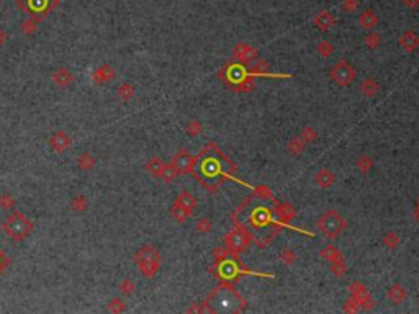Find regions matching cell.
I'll list each match as a JSON object with an SVG mask.
<instances>
[{"label":"cell","mask_w":419,"mask_h":314,"mask_svg":"<svg viewBox=\"0 0 419 314\" xmlns=\"http://www.w3.org/2000/svg\"><path fill=\"white\" fill-rule=\"evenodd\" d=\"M400 48L406 51V52H413L419 48V34L413 29H406V31L401 34L398 39Z\"/></svg>","instance_id":"10"},{"label":"cell","mask_w":419,"mask_h":314,"mask_svg":"<svg viewBox=\"0 0 419 314\" xmlns=\"http://www.w3.org/2000/svg\"><path fill=\"white\" fill-rule=\"evenodd\" d=\"M77 165L82 169V170H88V169H92L93 165H95V157L92 156L90 152H84V154H80L79 159H77Z\"/></svg>","instance_id":"25"},{"label":"cell","mask_w":419,"mask_h":314,"mask_svg":"<svg viewBox=\"0 0 419 314\" xmlns=\"http://www.w3.org/2000/svg\"><path fill=\"white\" fill-rule=\"evenodd\" d=\"M300 136H302L306 144H310V143H313V141L316 139V129L311 128V126L303 128V131H302V134H300Z\"/></svg>","instance_id":"32"},{"label":"cell","mask_w":419,"mask_h":314,"mask_svg":"<svg viewBox=\"0 0 419 314\" xmlns=\"http://www.w3.org/2000/svg\"><path fill=\"white\" fill-rule=\"evenodd\" d=\"M192 164H193V157H192V154L187 151H179L174 156L172 162H170V165H172L179 174H187V172L190 170Z\"/></svg>","instance_id":"8"},{"label":"cell","mask_w":419,"mask_h":314,"mask_svg":"<svg viewBox=\"0 0 419 314\" xmlns=\"http://www.w3.org/2000/svg\"><path fill=\"white\" fill-rule=\"evenodd\" d=\"M336 182V175L329 169H320L315 175V183L320 188H329Z\"/></svg>","instance_id":"15"},{"label":"cell","mask_w":419,"mask_h":314,"mask_svg":"<svg viewBox=\"0 0 419 314\" xmlns=\"http://www.w3.org/2000/svg\"><path fill=\"white\" fill-rule=\"evenodd\" d=\"M2 229L5 231V234H7L8 238L15 239V241H21V239H25L26 236H29V233L33 231V223L29 221L21 211H13V213H10L8 218L3 221Z\"/></svg>","instance_id":"2"},{"label":"cell","mask_w":419,"mask_h":314,"mask_svg":"<svg viewBox=\"0 0 419 314\" xmlns=\"http://www.w3.org/2000/svg\"><path fill=\"white\" fill-rule=\"evenodd\" d=\"M359 308H361V305L357 303V300L356 298H351L349 301H347V305L344 306V311L347 313H356Z\"/></svg>","instance_id":"44"},{"label":"cell","mask_w":419,"mask_h":314,"mask_svg":"<svg viewBox=\"0 0 419 314\" xmlns=\"http://www.w3.org/2000/svg\"><path fill=\"white\" fill-rule=\"evenodd\" d=\"M313 23H315V26L320 29V31H329V29L334 26L336 16L329 10H321L315 15Z\"/></svg>","instance_id":"11"},{"label":"cell","mask_w":419,"mask_h":314,"mask_svg":"<svg viewBox=\"0 0 419 314\" xmlns=\"http://www.w3.org/2000/svg\"><path fill=\"white\" fill-rule=\"evenodd\" d=\"M403 5L408 10H418L419 8V0H401Z\"/></svg>","instance_id":"45"},{"label":"cell","mask_w":419,"mask_h":314,"mask_svg":"<svg viewBox=\"0 0 419 314\" xmlns=\"http://www.w3.org/2000/svg\"><path fill=\"white\" fill-rule=\"evenodd\" d=\"M379 15L375 13L372 8H365L361 15H359V25H361L364 29H367V31H372L377 25H379Z\"/></svg>","instance_id":"12"},{"label":"cell","mask_w":419,"mask_h":314,"mask_svg":"<svg viewBox=\"0 0 419 314\" xmlns=\"http://www.w3.org/2000/svg\"><path fill=\"white\" fill-rule=\"evenodd\" d=\"M177 175H179V172H177V170L172 167V165L169 164V165H166V169H164V174H162L161 179H164L166 182H172Z\"/></svg>","instance_id":"38"},{"label":"cell","mask_w":419,"mask_h":314,"mask_svg":"<svg viewBox=\"0 0 419 314\" xmlns=\"http://www.w3.org/2000/svg\"><path fill=\"white\" fill-rule=\"evenodd\" d=\"M364 43L369 49H377L380 46V36L377 33H369L367 36L364 38Z\"/></svg>","instance_id":"31"},{"label":"cell","mask_w":419,"mask_h":314,"mask_svg":"<svg viewBox=\"0 0 419 314\" xmlns=\"http://www.w3.org/2000/svg\"><path fill=\"white\" fill-rule=\"evenodd\" d=\"M134 262H136V267L146 278H152L156 277L159 269H161V254H159L154 246L146 244L136 252Z\"/></svg>","instance_id":"1"},{"label":"cell","mask_w":419,"mask_h":314,"mask_svg":"<svg viewBox=\"0 0 419 314\" xmlns=\"http://www.w3.org/2000/svg\"><path fill=\"white\" fill-rule=\"evenodd\" d=\"M346 226H347V221L334 210H328L326 213H323L320 219H318V228H320L321 233L331 241L339 238V234L346 229Z\"/></svg>","instance_id":"3"},{"label":"cell","mask_w":419,"mask_h":314,"mask_svg":"<svg viewBox=\"0 0 419 314\" xmlns=\"http://www.w3.org/2000/svg\"><path fill=\"white\" fill-rule=\"evenodd\" d=\"M146 169H147V172H149L152 177H156V179H161L162 174H164V169H166V164H164V161H162L161 157L154 156V157H151L149 161H147Z\"/></svg>","instance_id":"17"},{"label":"cell","mask_w":419,"mask_h":314,"mask_svg":"<svg viewBox=\"0 0 419 314\" xmlns=\"http://www.w3.org/2000/svg\"><path fill=\"white\" fill-rule=\"evenodd\" d=\"M13 203H15V200L8 197V195H3V197H0V206L5 210H10V208H13Z\"/></svg>","instance_id":"43"},{"label":"cell","mask_w":419,"mask_h":314,"mask_svg":"<svg viewBox=\"0 0 419 314\" xmlns=\"http://www.w3.org/2000/svg\"><path fill=\"white\" fill-rule=\"evenodd\" d=\"M215 257L224 259V251H223V249H215Z\"/></svg>","instance_id":"47"},{"label":"cell","mask_w":419,"mask_h":314,"mask_svg":"<svg viewBox=\"0 0 419 314\" xmlns=\"http://www.w3.org/2000/svg\"><path fill=\"white\" fill-rule=\"evenodd\" d=\"M70 144H72V141H70L69 134L64 133V131H56L54 134L51 136V139H49L51 149L56 151V152H59V154L69 151V149H70Z\"/></svg>","instance_id":"9"},{"label":"cell","mask_w":419,"mask_h":314,"mask_svg":"<svg viewBox=\"0 0 419 314\" xmlns=\"http://www.w3.org/2000/svg\"><path fill=\"white\" fill-rule=\"evenodd\" d=\"M175 203H179L182 206H185V208L188 210H195V206H197V198H195V195H192L190 192H180L179 195H177V198H175Z\"/></svg>","instance_id":"21"},{"label":"cell","mask_w":419,"mask_h":314,"mask_svg":"<svg viewBox=\"0 0 419 314\" xmlns=\"http://www.w3.org/2000/svg\"><path fill=\"white\" fill-rule=\"evenodd\" d=\"M233 54L238 61H252V59L257 57V51L247 43H238L233 51Z\"/></svg>","instance_id":"13"},{"label":"cell","mask_w":419,"mask_h":314,"mask_svg":"<svg viewBox=\"0 0 419 314\" xmlns=\"http://www.w3.org/2000/svg\"><path fill=\"white\" fill-rule=\"evenodd\" d=\"M108 310L111 313H123V311L126 310V306H125V303H123L121 300L115 298V300H111L110 303H108Z\"/></svg>","instance_id":"35"},{"label":"cell","mask_w":419,"mask_h":314,"mask_svg":"<svg viewBox=\"0 0 419 314\" xmlns=\"http://www.w3.org/2000/svg\"><path fill=\"white\" fill-rule=\"evenodd\" d=\"M329 79L339 87H349L356 80V69L346 59H341L329 70Z\"/></svg>","instance_id":"4"},{"label":"cell","mask_w":419,"mask_h":314,"mask_svg":"<svg viewBox=\"0 0 419 314\" xmlns=\"http://www.w3.org/2000/svg\"><path fill=\"white\" fill-rule=\"evenodd\" d=\"M316 51H318V54H320V56H323L324 59H328L334 52V46L329 43V41H320V44L316 46Z\"/></svg>","instance_id":"29"},{"label":"cell","mask_w":419,"mask_h":314,"mask_svg":"<svg viewBox=\"0 0 419 314\" xmlns=\"http://www.w3.org/2000/svg\"><path fill=\"white\" fill-rule=\"evenodd\" d=\"M247 241H249V236L246 234L244 229H234L233 233L228 234L226 238V246L229 251L233 252H241L243 249L247 246Z\"/></svg>","instance_id":"7"},{"label":"cell","mask_w":419,"mask_h":314,"mask_svg":"<svg viewBox=\"0 0 419 314\" xmlns=\"http://www.w3.org/2000/svg\"><path fill=\"white\" fill-rule=\"evenodd\" d=\"M118 97H120L121 100H129V98H133L134 95V87H131L129 84H121L120 87H118Z\"/></svg>","instance_id":"30"},{"label":"cell","mask_w":419,"mask_h":314,"mask_svg":"<svg viewBox=\"0 0 419 314\" xmlns=\"http://www.w3.org/2000/svg\"><path fill=\"white\" fill-rule=\"evenodd\" d=\"M236 274V269H234V264L233 262H223L221 264V275L223 277H233Z\"/></svg>","instance_id":"39"},{"label":"cell","mask_w":419,"mask_h":314,"mask_svg":"<svg viewBox=\"0 0 419 314\" xmlns=\"http://www.w3.org/2000/svg\"><path fill=\"white\" fill-rule=\"evenodd\" d=\"M320 256L324 259V260H328L329 264L331 262H334V260H339V259H342V254H341V251L338 247H334V246H326V247H323V251L320 252Z\"/></svg>","instance_id":"23"},{"label":"cell","mask_w":419,"mask_h":314,"mask_svg":"<svg viewBox=\"0 0 419 314\" xmlns=\"http://www.w3.org/2000/svg\"><path fill=\"white\" fill-rule=\"evenodd\" d=\"M361 92H362V95L367 97V98L375 97L377 93L380 92V84H379V80L372 79V77H367V79H364L362 84H361Z\"/></svg>","instance_id":"16"},{"label":"cell","mask_w":419,"mask_h":314,"mask_svg":"<svg viewBox=\"0 0 419 314\" xmlns=\"http://www.w3.org/2000/svg\"><path fill=\"white\" fill-rule=\"evenodd\" d=\"M134 290H136V285H134L129 278H126V280H123L120 283V292L123 295H131V293H134Z\"/></svg>","instance_id":"33"},{"label":"cell","mask_w":419,"mask_h":314,"mask_svg":"<svg viewBox=\"0 0 419 314\" xmlns=\"http://www.w3.org/2000/svg\"><path fill=\"white\" fill-rule=\"evenodd\" d=\"M5 41H7V33H5L2 28H0V46L5 44Z\"/></svg>","instance_id":"46"},{"label":"cell","mask_w":419,"mask_h":314,"mask_svg":"<svg viewBox=\"0 0 419 314\" xmlns=\"http://www.w3.org/2000/svg\"><path fill=\"white\" fill-rule=\"evenodd\" d=\"M383 244H385L390 251H395L398 246H400V238H398V234L397 233H393V231H390V233H387L385 236H383Z\"/></svg>","instance_id":"27"},{"label":"cell","mask_w":419,"mask_h":314,"mask_svg":"<svg viewBox=\"0 0 419 314\" xmlns=\"http://www.w3.org/2000/svg\"><path fill=\"white\" fill-rule=\"evenodd\" d=\"M210 229H211V223H210V219L202 218V219H200V221L197 223V231H198V233H208Z\"/></svg>","instance_id":"42"},{"label":"cell","mask_w":419,"mask_h":314,"mask_svg":"<svg viewBox=\"0 0 419 314\" xmlns=\"http://www.w3.org/2000/svg\"><path fill=\"white\" fill-rule=\"evenodd\" d=\"M331 272L336 275V277H344V274L347 272V264L344 262V257L339 259V260H334V262H331Z\"/></svg>","instance_id":"28"},{"label":"cell","mask_w":419,"mask_h":314,"mask_svg":"<svg viewBox=\"0 0 419 314\" xmlns=\"http://www.w3.org/2000/svg\"><path fill=\"white\" fill-rule=\"evenodd\" d=\"M305 146H306V143L303 141L302 136H295V138H292L290 141H288L287 149L292 156H298V154H302L305 151Z\"/></svg>","instance_id":"22"},{"label":"cell","mask_w":419,"mask_h":314,"mask_svg":"<svg viewBox=\"0 0 419 314\" xmlns=\"http://www.w3.org/2000/svg\"><path fill=\"white\" fill-rule=\"evenodd\" d=\"M357 169L362 172V174H369V172L372 170V167H374V159L369 157V156H361L357 159Z\"/></svg>","instance_id":"26"},{"label":"cell","mask_w":419,"mask_h":314,"mask_svg":"<svg viewBox=\"0 0 419 314\" xmlns=\"http://www.w3.org/2000/svg\"><path fill=\"white\" fill-rule=\"evenodd\" d=\"M72 210L74 211H85L87 210V201H85V197H75L74 200H72Z\"/></svg>","instance_id":"36"},{"label":"cell","mask_w":419,"mask_h":314,"mask_svg":"<svg viewBox=\"0 0 419 314\" xmlns=\"http://www.w3.org/2000/svg\"><path fill=\"white\" fill-rule=\"evenodd\" d=\"M236 303H238L236 295L231 292V290H226V288H220V292L213 295V301H211L213 310H218V311H234Z\"/></svg>","instance_id":"5"},{"label":"cell","mask_w":419,"mask_h":314,"mask_svg":"<svg viewBox=\"0 0 419 314\" xmlns=\"http://www.w3.org/2000/svg\"><path fill=\"white\" fill-rule=\"evenodd\" d=\"M269 219H270V215L265 208L256 210L251 216V221L254 223V226H265V224L269 223Z\"/></svg>","instance_id":"24"},{"label":"cell","mask_w":419,"mask_h":314,"mask_svg":"<svg viewBox=\"0 0 419 314\" xmlns=\"http://www.w3.org/2000/svg\"><path fill=\"white\" fill-rule=\"evenodd\" d=\"M357 7H359L357 0H344L342 5H341V8L344 10V11H347V13H352V11H356Z\"/></svg>","instance_id":"40"},{"label":"cell","mask_w":419,"mask_h":314,"mask_svg":"<svg viewBox=\"0 0 419 314\" xmlns=\"http://www.w3.org/2000/svg\"><path fill=\"white\" fill-rule=\"evenodd\" d=\"M387 298L390 300L393 305H401L406 298H408V290H406L403 285H400V283H395V285L388 288Z\"/></svg>","instance_id":"14"},{"label":"cell","mask_w":419,"mask_h":314,"mask_svg":"<svg viewBox=\"0 0 419 314\" xmlns=\"http://www.w3.org/2000/svg\"><path fill=\"white\" fill-rule=\"evenodd\" d=\"M200 133H202V124H200V121L198 120L190 121V124H188V134L198 136Z\"/></svg>","instance_id":"41"},{"label":"cell","mask_w":419,"mask_h":314,"mask_svg":"<svg viewBox=\"0 0 419 314\" xmlns=\"http://www.w3.org/2000/svg\"><path fill=\"white\" fill-rule=\"evenodd\" d=\"M72 80H74V77L72 74L69 72V70L66 67H61V69H57L54 74H52V82L57 85V87H69L70 84H72Z\"/></svg>","instance_id":"18"},{"label":"cell","mask_w":419,"mask_h":314,"mask_svg":"<svg viewBox=\"0 0 419 314\" xmlns=\"http://www.w3.org/2000/svg\"><path fill=\"white\" fill-rule=\"evenodd\" d=\"M21 31L25 34H33L36 31V20L31 18V20H26L21 23Z\"/></svg>","instance_id":"37"},{"label":"cell","mask_w":419,"mask_h":314,"mask_svg":"<svg viewBox=\"0 0 419 314\" xmlns=\"http://www.w3.org/2000/svg\"><path fill=\"white\" fill-rule=\"evenodd\" d=\"M92 77H93V82H95V84H105V82H110L111 79H113L115 72H113V69L107 64V66L98 67L95 72H93Z\"/></svg>","instance_id":"19"},{"label":"cell","mask_w":419,"mask_h":314,"mask_svg":"<svg viewBox=\"0 0 419 314\" xmlns=\"http://www.w3.org/2000/svg\"><path fill=\"white\" fill-rule=\"evenodd\" d=\"M349 290H351L352 298L357 300V303L361 305V308H365V310H372V308L375 306V301L372 300L369 290L365 288L364 285H361L359 282H354L352 285L349 287Z\"/></svg>","instance_id":"6"},{"label":"cell","mask_w":419,"mask_h":314,"mask_svg":"<svg viewBox=\"0 0 419 314\" xmlns=\"http://www.w3.org/2000/svg\"><path fill=\"white\" fill-rule=\"evenodd\" d=\"M192 213H193L192 210H188V208H185V206L175 203V201H174V206L170 208V216H172L177 223H185L187 219L192 216Z\"/></svg>","instance_id":"20"},{"label":"cell","mask_w":419,"mask_h":314,"mask_svg":"<svg viewBox=\"0 0 419 314\" xmlns=\"http://www.w3.org/2000/svg\"><path fill=\"white\" fill-rule=\"evenodd\" d=\"M280 259H282L283 264L292 265L295 262V259H297V256H295V252L292 251V249H283L282 254H280Z\"/></svg>","instance_id":"34"}]
</instances>
